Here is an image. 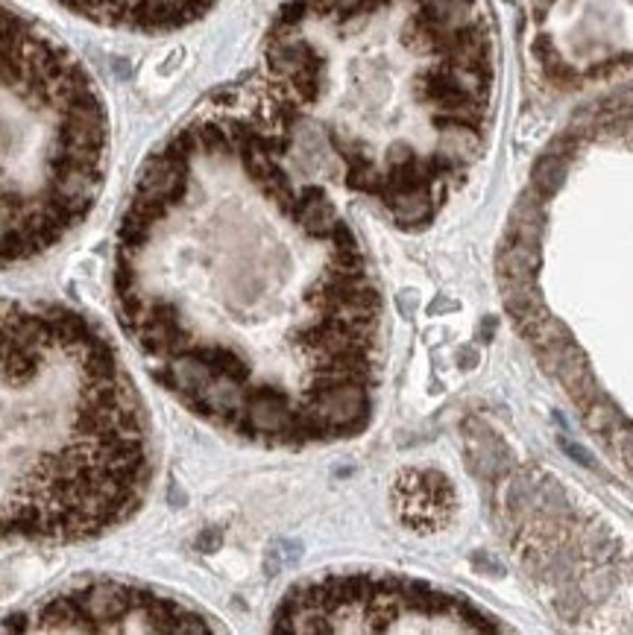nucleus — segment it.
<instances>
[{"label":"nucleus","mask_w":633,"mask_h":635,"mask_svg":"<svg viewBox=\"0 0 633 635\" xmlns=\"http://www.w3.org/2000/svg\"><path fill=\"white\" fill-rule=\"evenodd\" d=\"M101 27L127 33H167L191 24L214 0H56Z\"/></svg>","instance_id":"nucleus-7"},{"label":"nucleus","mask_w":633,"mask_h":635,"mask_svg":"<svg viewBox=\"0 0 633 635\" xmlns=\"http://www.w3.org/2000/svg\"><path fill=\"white\" fill-rule=\"evenodd\" d=\"M261 106L312 162L422 226L476 158L490 38L476 0H288L265 50Z\"/></svg>","instance_id":"nucleus-2"},{"label":"nucleus","mask_w":633,"mask_h":635,"mask_svg":"<svg viewBox=\"0 0 633 635\" xmlns=\"http://www.w3.org/2000/svg\"><path fill=\"white\" fill-rule=\"evenodd\" d=\"M150 478L144 404L103 328L65 305L0 302V548L112 533Z\"/></svg>","instance_id":"nucleus-3"},{"label":"nucleus","mask_w":633,"mask_h":635,"mask_svg":"<svg viewBox=\"0 0 633 635\" xmlns=\"http://www.w3.org/2000/svg\"><path fill=\"white\" fill-rule=\"evenodd\" d=\"M396 498H399L405 521H411L417 527L441 525L452 504L449 486L443 483V478L432 472H411L399 478Z\"/></svg>","instance_id":"nucleus-8"},{"label":"nucleus","mask_w":633,"mask_h":635,"mask_svg":"<svg viewBox=\"0 0 633 635\" xmlns=\"http://www.w3.org/2000/svg\"><path fill=\"white\" fill-rule=\"evenodd\" d=\"M21 630L33 633H209L211 624L148 586L89 580L45 600Z\"/></svg>","instance_id":"nucleus-6"},{"label":"nucleus","mask_w":633,"mask_h":635,"mask_svg":"<svg viewBox=\"0 0 633 635\" xmlns=\"http://www.w3.org/2000/svg\"><path fill=\"white\" fill-rule=\"evenodd\" d=\"M288 633H446L490 630L464 600L396 577H326L300 586L273 618Z\"/></svg>","instance_id":"nucleus-5"},{"label":"nucleus","mask_w":633,"mask_h":635,"mask_svg":"<svg viewBox=\"0 0 633 635\" xmlns=\"http://www.w3.org/2000/svg\"><path fill=\"white\" fill-rule=\"evenodd\" d=\"M112 293L148 373L226 434L296 448L370 422L382 299L367 258L258 109L200 115L144 164Z\"/></svg>","instance_id":"nucleus-1"},{"label":"nucleus","mask_w":633,"mask_h":635,"mask_svg":"<svg viewBox=\"0 0 633 635\" xmlns=\"http://www.w3.org/2000/svg\"><path fill=\"white\" fill-rule=\"evenodd\" d=\"M109 118L68 47L0 3V267L54 249L101 197Z\"/></svg>","instance_id":"nucleus-4"}]
</instances>
